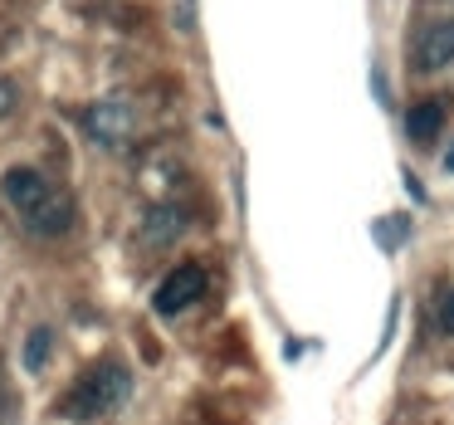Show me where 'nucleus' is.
<instances>
[{
	"label": "nucleus",
	"instance_id": "obj_11",
	"mask_svg": "<svg viewBox=\"0 0 454 425\" xmlns=\"http://www.w3.org/2000/svg\"><path fill=\"white\" fill-rule=\"evenodd\" d=\"M440 323H444V327H450V333H454V288H450V294H444V303H440Z\"/></svg>",
	"mask_w": 454,
	"mask_h": 425
},
{
	"label": "nucleus",
	"instance_id": "obj_4",
	"mask_svg": "<svg viewBox=\"0 0 454 425\" xmlns=\"http://www.w3.org/2000/svg\"><path fill=\"white\" fill-rule=\"evenodd\" d=\"M25 230L40 235V240L69 235V230H74V201L64 196V191H50L44 201H35V206L25 210Z\"/></svg>",
	"mask_w": 454,
	"mask_h": 425
},
{
	"label": "nucleus",
	"instance_id": "obj_3",
	"mask_svg": "<svg viewBox=\"0 0 454 425\" xmlns=\"http://www.w3.org/2000/svg\"><path fill=\"white\" fill-rule=\"evenodd\" d=\"M83 128H89V138L93 142H103V147H122V142L132 138V108L128 103H113V98H103V103H89L83 108Z\"/></svg>",
	"mask_w": 454,
	"mask_h": 425
},
{
	"label": "nucleus",
	"instance_id": "obj_10",
	"mask_svg": "<svg viewBox=\"0 0 454 425\" xmlns=\"http://www.w3.org/2000/svg\"><path fill=\"white\" fill-rule=\"evenodd\" d=\"M15 103H20L15 83H11V79H0V118H5V113H15Z\"/></svg>",
	"mask_w": 454,
	"mask_h": 425
},
{
	"label": "nucleus",
	"instance_id": "obj_2",
	"mask_svg": "<svg viewBox=\"0 0 454 425\" xmlns=\"http://www.w3.org/2000/svg\"><path fill=\"white\" fill-rule=\"evenodd\" d=\"M200 298H206V269H200V264H176L157 284L152 308H157L161 318H176V313H186L191 303H200Z\"/></svg>",
	"mask_w": 454,
	"mask_h": 425
},
{
	"label": "nucleus",
	"instance_id": "obj_8",
	"mask_svg": "<svg viewBox=\"0 0 454 425\" xmlns=\"http://www.w3.org/2000/svg\"><path fill=\"white\" fill-rule=\"evenodd\" d=\"M444 98H425V103H415L411 113H405V138L415 142V147H430L434 138L444 132Z\"/></svg>",
	"mask_w": 454,
	"mask_h": 425
},
{
	"label": "nucleus",
	"instance_id": "obj_6",
	"mask_svg": "<svg viewBox=\"0 0 454 425\" xmlns=\"http://www.w3.org/2000/svg\"><path fill=\"white\" fill-rule=\"evenodd\" d=\"M50 191H54V186H50V177H44L40 167H11L5 177H0V196L11 201V206L20 210V216L35 206V201L50 196Z\"/></svg>",
	"mask_w": 454,
	"mask_h": 425
},
{
	"label": "nucleus",
	"instance_id": "obj_5",
	"mask_svg": "<svg viewBox=\"0 0 454 425\" xmlns=\"http://www.w3.org/2000/svg\"><path fill=\"white\" fill-rule=\"evenodd\" d=\"M454 64V20H430L415 44V69L420 74H440Z\"/></svg>",
	"mask_w": 454,
	"mask_h": 425
},
{
	"label": "nucleus",
	"instance_id": "obj_9",
	"mask_svg": "<svg viewBox=\"0 0 454 425\" xmlns=\"http://www.w3.org/2000/svg\"><path fill=\"white\" fill-rule=\"evenodd\" d=\"M44 362H50V333H44V327H35L30 342H25V366H30V372H40Z\"/></svg>",
	"mask_w": 454,
	"mask_h": 425
},
{
	"label": "nucleus",
	"instance_id": "obj_7",
	"mask_svg": "<svg viewBox=\"0 0 454 425\" xmlns=\"http://www.w3.org/2000/svg\"><path fill=\"white\" fill-rule=\"evenodd\" d=\"M181 230H186V210L171 206V201H157V206L142 216V245H147V249H167L171 240H181Z\"/></svg>",
	"mask_w": 454,
	"mask_h": 425
},
{
	"label": "nucleus",
	"instance_id": "obj_1",
	"mask_svg": "<svg viewBox=\"0 0 454 425\" xmlns=\"http://www.w3.org/2000/svg\"><path fill=\"white\" fill-rule=\"evenodd\" d=\"M128 396H132V372L118 362V357H103V362H93L89 372L79 376V386H74V391L59 401V415L89 425V421L113 415L122 401H128Z\"/></svg>",
	"mask_w": 454,
	"mask_h": 425
}]
</instances>
